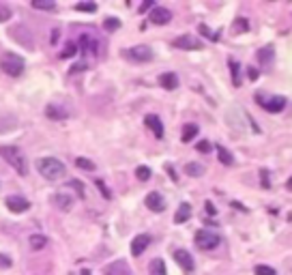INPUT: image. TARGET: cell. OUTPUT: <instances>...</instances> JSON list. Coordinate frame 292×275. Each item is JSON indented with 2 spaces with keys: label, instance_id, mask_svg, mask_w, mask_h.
Returning <instances> with one entry per match:
<instances>
[{
  "label": "cell",
  "instance_id": "6da1fadb",
  "mask_svg": "<svg viewBox=\"0 0 292 275\" xmlns=\"http://www.w3.org/2000/svg\"><path fill=\"white\" fill-rule=\"evenodd\" d=\"M37 170H39L41 176H43V179H47V181H61L64 176V172H67L64 164L61 159H56V157H41V159H37Z\"/></svg>",
  "mask_w": 292,
  "mask_h": 275
},
{
  "label": "cell",
  "instance_id": "7a4b0ae2",
  "mask_svg": "<svg viewBox=\"0 0 292 275\" xmlns=\"http://www.w3.org/2000/svg\"><path fill=\"white\" fill-rule=\"evenodd\" d=\"M0 155H2V159L7 161L9 166H13V170L18 172L20 176H26V174H28V161H26V157L21 155V150H20L18 147L4 144V147H0Z\"/></svg>",
  "mask_w": 292,
  "mask_h": 275
},
{
  "label": "cell",
  "instance_id": "3957f363",
  "mask_svg": "<svg viewBox=\"0 0 292 275\" xmlns=\"http://www.w3.org/2000/svg\"><path fill=\"white\" fill-rule=\"evenodd\" d=\"M0 69H2L7 75H13V78H18V75L24 73L26 69V63L24 58L18 56V54L13 52H4L2 56H0Z\"/></svg>",
  "mask_w": 292,
  "mask_h": 275
},
{
  "label": "cell",
  "instance_id": "277c9868",
  "mask_svg": "<svg viewBox=\"0 0 292 275\" xmlns=\"http://www.w3.org/2000/svg\"><path fill=\"white\" fill-rule=\"evenodd\" d=\"M196 245L200 247V250H204V252H209V250H215L219 243H221V239H219V234H215V233H210V230H198L196 233Z\"/></svg>",
  "mask_w": 292,
  "mask_h": 275
},
{
  "label": "cell",
  "instance_id": "5b68a950",
  "mask_svg": "<svg viewBox=\"0 0 292 275\" xmlns=\"http://www.w3.org/2000/svg\"><path fill=\"white\" fill-rule=\"evenodd\" d=\"M125 58H129L133 63H148V61H153V50L148 45H133L129 50H125Z\"/></svg>",
  "mask_w": 292,
  "mask_h": 275
},
{
  "label": "cell",
  "instance_id": "8992f818",
  "mask_svg": "<svg viewBox=\"0 0 292 275\" xmlns=\"http://www.w3.org/2000/svg\"><path fill=\"white\" fill-rule=\"evenodd\" d=\"M256 99L260 101V106L267 112H271V114H277V112H282L284 107H286V99H284V97H269V99H264L262 95H256Z\"/></svg>",
  "mask_w": 292,
  "mask_h": 275
},
{
  "label": "cell",
  "instance_id": "52a82bcc",
  "mask_svg": "<svg viewBox=\"0 0 292 275\" xmlns=\"http://www.w3.org/2000/svg\"><path fill=\"white\" fill-rule=\"evenodd\" d=\"M172 45L178 47V50H200L202 41L193 35H183V37H176V39L172 41Z\"/></svg>",
  "mask_w": 292,
  "mask_h": 275
},
{
  "label": "cell",
  "instance_id": "ba28073f",
  "mask_svg": "<svg viewBox=\"0 0 292 275\" xmlns=\"http://www.w3.org/2000/svg\"><path fill=\"white\" fill-rule=\"evenodd\" d=\"M4 204H7V209L11 213H24V211H28V207H30V202L21 196H9L7 200H4Z\"/></svg>",
  "mask_w": 292,
  "mask_h": 275
},
{
  "label": "cell",
  "instance_id": "9c48e42d",
  "mask_svg": "<svg viewBox=\"0 0 292 275\" xmlns=\"http://www.w3.org/2000/svg\"><path fill=\"white\" fill-rule=\"evenodd\" d=\"M174 260H176V265L183 269L185 273H191L193 271V258H191V254L189 252H185V250H176L174 252Z\"/></svg>",
  "mask_w": 292,
  "mask_h": 275
},
{
  "label": "cell",
  "instance_id": "30bf717a",
  "mask_svg": "<svg viewBox=\"0 0 292 275\" xmlns=\"http://www.w3.org/2000/svg\"><path fill=\"white\" fill-rule=\"evenodd\" d=\"M150 21H153V24H157V26H164V24H167V21L172 20V13L170 11H167L166 7H153L150 9Z\"/></svg>",
  "mask_w": 292,
  "mask_h": 275
},
{
  "label": "cell",
  "instance_id": "8fae6325",
  "mask_svg": "<svg viewBox=\"0 0 292 275\" xmlns=\"http://www.w3.org/2000/svg\"><path fill=\"white\" fill-rule=\"evenodd\" d=\"M146 207H148L153 213H161L166 209L164 196H161V193H157V191H150L148 196H146Z\"/></svg>",
  "mask_w": 292,
  "mask_h": 275
},
{
  "label": "cell",
  "instance_id": "7c38bea8",
  "mask_svg": "<svg viewBox=\"0 0 292 275\" xmlns=\"http://www.w3.org/2000/svg\"><path fill=\"white\" fill-rule=\"evenodd\" d=\"M144 121H146V127L153 131V136H155L157 140L164 138V123H161L159 116H157V114H148V116L144 118Z\"/></svg>",
  "mask_w": 292,
  "mask_h": 275
},
{
  "label": "cell",
  "instance_id": "4fadbf2b",
  "mask_svg": "<svg viewBox=\"0 0 292 275\" xmlns=\"http://www.w3.org/2000/svg\"><path fill=\"white\" fill-rule=\"evenodd\" d=\"M54 207H58L61 211H69L71 209V204H73V198L69 196V193H64V191H56L54 196L50 198Z\"/></svg>",
  "mask_w": 292,
  "mask_h": 275
},
{
  "label": "cell",
  "instance_id": "5bb4252c",
  "mask_svg": "<svg viewBox=\"0 0 292 275\" xmlns=\"http://www.w3.org/2000/svg\"><path fill=\"white\" fill-rule=\"evenodd\" d=\"M150 241H153V239H150L148 234H138L136 239L131 241V254L133 256H142L144 250L150 245Z\"/></svg>",
  "mask_w": 292,
  "mask_h": 275
},
{
  "label": "cell",
  "instance_id": "9a60e30c",
  "mask_svg": "<svg viewBox=\"0 0 292 275\" xmlns=\"http://www.w3.org/2000/svg\"><path fill=\"white\" fill-rule=\"evenodd\" d=\"M45 116L50 118V121H64L69 114H67V110L61 106H56V104H47L45 106Z\"/></svg>",
  "mask_w": 292,
  "mask_h": 275
},
{
  "label": "cell",
  "instance_id": "2e32d148",
  "mask_svg": "<svg viewBox=\"0 0 292 275\" xmlns=\"http://www.w3.org/2000/svg\"><path fill=\"white\" fill-rule=\"evenodd\" d=\"M105 275H131V271H129L127 262L116 260V262H112V265L105 267Z\"/></svg>",
  "mask_w": 292,
  "mask_h": 275
},
{
  "label": "cell",
  "instance_id": "e0dca14e",
  "mask_svg": "<svg viewBox=\"0 0 292 275\" xmlns=\"http://www.w3.org/2000/svg\"><path fill=\"white\" fill-rule=\"evenodd\" d=\"M159 86H161V88H166V90L178 88V78H176V73H161V75H159Z\"/></svg>",
  "mask_w": 292,
  "mask_h": 275
},
{
  "label": "cell",
  "instance_id": "ac0fdd59",
  "mask_svg": "<svg viewBox=\"0 0 292 275\" xmlns=\"http://www.w3.org/2000/svg\"><path fill=\"white\" fill-rule=\"evenodd\" d=\"M191 217V204H187V202H183L181 207H178V211L174 215V224H185L187 219Z\"/></svg>",
  "mask_w": 292,
  "mask_h": 275
},
{
  "label": "cell",
  "instance_id": "d6986e66",
  "mask_svg": "<svg viewBox=\"0 0 292 275\" xmlns=\"http://www.w3.org/2000/svg\"><path fill=\"white\" fill-rule=\"evenodd\" d=\"M204 172H207V170H204V166H202V164H198V161H189V164H185V174L193 176V179L202 176Z\"/></svg>",
  "mask_w": 292,
  "mask_h": 275
},
{
  "label": "cell",
  "instance_id": "ffe728a7",
  "mask_svg": "<svg viewBox=\"0 0 292 275\" xmlns=\"http://www.w3.org/2000/svg\"><path fill=\"white\" fill-rule=\"evenodd\" d=\"M148 275H167L164 258H155V260L150 262V267H148Z\"/></svg>",
  "mask_w": 292,
  "mask_h": 275
},
{
  "label": "cell",
  "instance_id": "44dd1931",
  "mask_svg": "<svg viewBox=\"0 0 292 275\" xmlns=\"http://www.w3.org/2000/svg\"><path fill=\"white\" fill-rule=\"evenodd\" d=\"M228 64H230V73H232V84L239 88L241 86V67H239V63H236L234 58H228Z\"/></svg>",
  "mask_w": 292,
  "mask_h": 275
},
{
  "label": "cell",
  "instance_id": "7402d4cb",
  "mask_svg": "<svg viewBox=\"0 0 292 275\" xmlns=\"http://www.w3.org/2000/svg\"><path fill=\"white\" fill-rule=\"evenodd\" d=\"M28 245H30V250H43V247L47 245V236L45 234H32L28 239Z\"/></svg>",
  "mask_w": 292,
  "mask_h": 275
},
{
  "label": "cell",
  "instance_id": "603a6c76",
  "mask_svg": "<svg viewBox=\"0 0 292 275\" xmlns=\"http://www.w3.org/2000/svg\"><path fill=\"white\" fill-rule=\"evenodd\" d=\"M198 131H200L198 125H185L183 127V133H181V140L183 142H191V140L198 136Z\"/></svg>",
  "mask_w": 292,
  "mask_h": 275
},
{
  "label": "cell",
  "instance_id": "cb8c5ba5",
  "mask_svg": "<svg viewBox=\"0 0 292 275\" xmlns=\"http://www.w3.org/2000/svg\"><path fill=\"white\" fill-rule=\"evenodd\" d=\"M217 157H219V161L224 166H234V157H232V153H230L228 148L217 147Z\"/></svg>",
  "mask_w": 292,
  "mask_h": 275
},
{
  "label": "cell",
  "instance_id": "d4e9b609",
  "mask_svg": "<svg viewBox=\"0 0 292 275\" xmlns=\"http://www.w3.org/2000/svg\"><path fill=\"white\" fill-rule=\"evenodd\" d=\"M273 47H262L260 52H258V61H260L262 64H271L273 63Z\"/></svg>",
  "mask_w": 292,
  "mask_h": 275
},
{
  "label": "cell",
  "instance_id": "484cf974",
  "mask_svg": "<svg viewBox=\"0 0 292 275\" xmlns=\"http://www.w3.org/2000/svg\"><path fill=\"white\" fill-rule=\"evenodd\" d=\"M32 7L39 11H52V9H56V2L54 0H32Z\"/></svg>",
  "mask_w": 292,
  "mask_h": 275
},
{
  "label": "cell",
  "instance_id": "4316f807",
  "mask_svg": "<svg viewBox=\"0 0 292 275\" xmlns=\"http://www.w3.org/2000/svg\"><path fill=\"white\" fill-rule=\"evenodd\" d=\"M232 30H234L236 35H241V32H247V30H250V21H247L245 18H236V21L232 24Z\"/></svg>",
  "mask_w": 292,
  "mask_h": 275
},
{
  "label": "cell",
  "instance_id": "83f0119b",
  "mask_svg": "<svg viewBox=\"0 0 292 275\" xmlns=\"http://www.w3.org/2000/svg\"><path fill=\"white\" fill-rule=\"evenodd\" d=\"M198 30H200V35H204L209 41H219V32H213L207 24H200V26H198Z\"/></svg>",
  "mask_w": 292,
  "mask_h": 275
},
{
  "label": "cell",
  "instance_id": "f1b7e54d",
  "mask_svg": "<svg viewBox=\"0 0 292 275\" xmlns=\"http://www.w3.org/2000/svg\"><path fill=\"white\" fill-rule=\"evenodd\" d=\"M136 179L142 181V183H146L150 179V168H148V166H138V168H136Z\"/></svg>",
  "mask_w": 292,
  "mask_h": 275
},
{
  "label": "cell",
  "instance_id": "f546056e",
  "mask_svg": "<svg viewBox=\"0 0 292 275\" xmlns=\"http://www.w3.org/2000/svg\"><path fill=\"white\" fill-rule=\"evenodd\" d=\"M75 166H78V168H82V170H88V172H93L95 170V164L90 159H84V157H78L75 159Z\"/></svg>",
  "mask_w": 292,
  "mask_h": 275
},
{
  "label": "cell",
  "instance_id": "4dcf8cb0",
  "mask_svg": "<svg viewBox=\"0 0 292 275\" xmlns=\"http://www.w3.org/2000/svg\"><path fill=\"white\" fill-rule=\"evenodd\" d=\"M75 52H78V45L69 41L67 45H64V50L61 52V58H71V56H75Z\"/></svg>",
  "mask_w": 292,
  "mask_h": 275
},
{
  "label": "cell",
  "instance_id": "1f68e13d",
  "mask_svg": "<svg viewBox=\"0 0 292 275\" xmlns=\"http://www.w3.org/2000/svg\"><path fill=\"white\" fill-rule=\"evenodd\" d=\"M104 28H105L107 32L118 30V28H121V20H116V18H107V20L104 21Z\"/></svg>",
  "mask_w": 292,
  "mask_h": 275
},
{
  "label": "cell",
  "instance_id": "d6a6232c",
  "mask_svg": "<svg viewBox=\"0 0 292 275\" xmlns=\"http://www.w3.org/2000/svg\"><path fill=\"white\" fill-rule=\"evenodd\" d=\"M75 11H86V13H93V11H97V4L95 2H78V4H75Z\"/></svg>",
  "mask_w": 292,
  "mask_h": 275
},
{
  "label": "cell",
  "instance_id": "836d02e7",
  "mask_svg": "<svg viewBox=\"0 0 292 275\" xmlns=\"http://www.w3.org/2000/svg\"><path fill=\"white\" fill-rule=\"evenodd\" d=\"M253 273H256V275H275V269L267 267V265H258L256 269H253Z\"/></svg>",
  "mask_w": 292,
  "mask_h": 275
},
{
  "label": "cell",
  "instance_id": "e575fe53",
  "mask_svg": "<svg viewBox=\"0 0 292 275\" xmlns=\"http://www.w3.org/2000/svg\"><path fill=\"white\" fill-rule=\"evenodd\" d=\"M95 185L101 190V193H104V198H107V200H112V191L107 190V185H105L104 181H99V179H97V181H95Z\"/></svg>",
  "mask_w": 292,
  "mask_h": 275
},
{
  "label": "cell",
  "instance_id": "d590c367",
  "mask_svg": "<svg viewBox=\"0 0 292 275\" xmlns=\"http://www.w3.org/2000/svg\"><path fill=\"white\" fill-rule=\"evenodd\" d=\"M260 183H262V187L264 190H271V179H269V170H260Z\"/></svg>",
  "mask_w": 292,
  "mask_h": 275
},
{
  "label": "cell",
  "instance_id": "8d00e7d4",
  "mask_svg": "<svg viewBox=\"0 0 292 275\" xmlns=\"http://www.w3.org/2000/svg\"><path fill=\"white\" fill-rule=\"evenodd\" d=\"M11 18V9L7 4H0V21H7Z\"/></svg>",
  "mask_w": 292,
  "mask_h": 275
},
{
  "label": "cell",
  "instance_id": "74e56055",
  "mask_svg": "<svg viewBox=\"0 0 292 275\" xmlns=\"http://www.w3.org/2000/svg\"><path fill=\"white\" fill-rule=\"evenodd\" d=\"M67 185H69V187H75V190H78V193H80V196L84 198V185H82V183H80V181H75V179H71V181L67 183Z\"/></svg>",
  "mask_w": 292,
  "mask_h": 275
},
{
  "label": "cell",
  "instance_id": "f35d334b",
  "mask_svg": "<svg viewBox=\"0 0 292 275\" xmlns=\"http://www.w3.org/2000/svg\"><path fill=\"white\" fill-rule=\"evenodd\" d=\"M196 148L200 150V153H210V148H213V147H210V142L202 140V142H198V144H196Z\"/></svg>",
  "mask_w": 292,
  "mask_h": 275
},
{
  "label": "cell",
  "instance_id": "ab89813d",
  "mask_svg": "<svg viewBox=\"0 0 292 275\" xmlns=\"http://www.w3.org/2000/svg\"><path fill=\"white\" fill-rule=\"evenodd\" d=\"M11 265H13V260L7 254H0V269H9Z\"/></svg>",
  "mask_w": 292,
  "mask_h": 275
},
{
  "label": "cell",
  "instance_id": "60d3db41",
  "mask_svg": "<svg viewBox=\"0 0 292 275\" xmlns=\"http://www.w3.org/2000/svg\"><path fill=\"white\" fill-rule=\"evenodd\" d=\"M204 207H207V213H209V215H215V213H217V209H215V204L210 202V200L204 202Z\"/></svg>",
  "mask_w": 292,
  "mask_h": 275
},
{
  "label": "cell",
  "instance_id": "b9f144b4",
  "mask_svg": "<svg viewBox=\"0 0 292 275\" xmlns=\"http://www.w3.org/2000/svg\"><path fill=\"white\" fill-rule=\"evenodd\" d=\"M86 47H88V37L82 35V39H80V50L86 52Z\"/></svg>",
  "mask_w": 292,
  "mask_h": 275
},
{
  "label": "cell",
  "instance_id": "7bdbcfd3",
  "mask_svg": "<svg viewBox=\"0 0 292 275\" xmlns=\"http://www.w3.org/2000/svg\"><path fill=\"white\" fill-rule=\"evenodd\" d=\"M150 7H153V0H146V2L140 7V13H144V11H148Z\"/></svg>",
  "mask_w": 292,
  "mask_h": 275
},
{
  "label": "cell",
  "instance_id": "ee69618b",
  "mask_svg": "<svg viewBox=\"0 0 292 275\" xmlns=\"http://www.w3.org/2000/svg\"><path fill=\"white\" fill-rule=\"evenodd\" d=\"M84 69H86V64L82 63V64H73V67H71V73H78V71H84Z\"/></svg>",
  "mask_w": 292,
  "mask_h": 275
},
{
  "label": "cell",
  "instance_id": "f6af8a7d",
  "mask_svg": "<svg viewBox=\"0 0 292 275\" xmlns=\"http://www.w3.org/2000/svg\"><path fill=\"white\" fill-rule=\"evenodd\" d=\"M247 73H250V80H258V75H260L258 73V69H253V67H250V71Z\"/></svg>",
  "mask_w": 292,
  "mask_h": 275
},
{
  "label": "cell",
  "instance_id": "bcb514c9",
  "mask_svg": "<svg viewBox=\"0 0 292 275\" xmlns=\"http://www.w3.org/2000/svg\"><path fill=\"white\" fill-rule=\"evenodd\" d=\"M166 170L170 172V176H172V181H176V174H174V168H172V166H166Z\"/></svg>",
  "mask_w": 292,
  "mask_h": 275
},
{
  "label": "cell",
  "instance_id": "7dc6e473",
  "mask_svg": "<svg viewBox=\"0 0 292 275\" xmlns=\"http://www.w3.org/2000/svg\"><path fill=\"white\" fill-rule=\"evenodd\" d=\"M232 207H234V209H241V211H247V209H245V207H243V204H241V202H232Z\"/></svg>",
  "mask_w": 292,
  "mask_h": 275
},
{
  "label": "cell",
  "instance_id": "c3c4849f",
  "mask_svg": "<svg viewBox=\"0 0 292 275\" xmlns=\"http://www.w3.org/2000/svg\"><path fill=\"white\" fill-rule=\"evenodd\" d=\"M286 187H288V190L292 191V179H288V183H286Z\"/></svg>",
  "mask_w": 292,
  "mask_h": 275
},
{
  "label": "cell",
  "instance_id": "681fc988",
  "mask_svg": "<svg viewBox=\"0 0 292 275\" xmlns=\"http://www.w3.org/2000/svg\"><path fill=\"white\" fill-rule=\"evenodd\" d=\"M82 275H90V271H82Z\"/></svg>",
  "mask_w": 292,
  "mask_h": 275
}]
</instances>
